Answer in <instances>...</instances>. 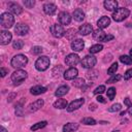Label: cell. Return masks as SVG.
<instances>
[{"instance_id":"obj_1","label":"cell","mask_w":132,"mask_h":132,"mask_svg":"<svg viewBox=\"0 0 132 132\" xmlns=\"http://www.w3.org/2000/svg\"><path fill=\"white\" fill-rule=\"evenodd\" d=\"M27 64H28V58L23 54H18L15 56H13L10 61V65L15 69H20V68L26 66Z\"/></svg>"},{"instance_id":"obj_2","label":"cell","mask_w":132,"mask_h":132,"mask_svg":"<svg viewBox=\"0 0 132 132\" xmlns=\"http://www.w3.org/2000/svg\"><path fill=\"white\" fill-rule=\"evenodd\" d=\"M130 14V10L126 7H118V9L116 11L112 12V20L114 22H123L124 20H126Z\"/></svg>"},{"instance_id":"obj_3","label":"cell","mask_w":132,"mask_h":132,"mask_svg":"<svg viewBox=\"0 0 132 132\" xmlns=\"http://www.w3.org/2000/svg\"><path fill=\"white\" fill-rule=\"evenodd\" d=\"M0 24L3 28L5 29H9L13 26L14 24V16L12 15V13L10 12H3L0 15Z\"/></svg>"},{"instance_id":"obj_4","label":"cell","mask_w":132,"mask_h":132,"mask_svg":"<svg viewBox=\"0 0 132 132\" xmlns=\"http://www.w3.org/2000/svg\"><path fill=\"white\" fill-rule=\"evenodd\" d=\"M27 76H28V73L25 70H23V69H16L11 74V81L13 82L14 86H19V85H21L27 78Z\"/></svg>"},{"instance_id":"obj_5","label":"cell","mask_w":132,"mask_h":132,"mask_svg":"<svg viewBox=\"0 0 132 132\" xmlns=\"http://www.w3.org/2000/svg\"><path fill=\"white\" fill-rule=\"evenodd\" d=\"M50 64H51L50 58L47 56H41L35 61V68H36V70H38L40 72L45 71L50 67Z\"/></svg>"},{"instance_id":"obj_6","label":"cell","mask_w":132,"mask_h":132,"mask_svg":"<svg viewBox=\"0 0 132 132\" xmlns=\"http://www.w3.org/2000/svg\"><path fill=\"white\" fill-rule=\"evenodd\" d=\"M97 63V59L95 56L93 55H88L86 56L85 58H82V60L80 61V64L84 68H88V69H91L93 68Z\"/></svg>"},{"instance_id":"obj_7","label":"cell","mask_w":132,"mask_h":132,"mask_svg":"<svg viewBox=\"0 0 132 132\" xmlns=\"http://www.w3.org/2000/svg\"><path fill=\"white\" fill-rule=\"evenodd\" d=\"M65 30H64V27L61 25V24H54L52 27H51V33L54 37L56 38H61L65 35Z\"/></svg>"},{"instance_id":"obj_8","label":"cell","mask_w":132,"mask_h":132,"mask_svg":"<svg viewBox=\"0 0 132 132\" xmlns=\"http://www.w3.org/2000/svg\"><path fill=\"white\" fill-rule=\"evenodd\" d=\"M84 103H85V99L84 98H77V99L73 100L72 102H70L66 109H67L68 112H72V111L80 108L84 105Z\"/></svg>"},{"instance_id":"obj_9","label":"cell","mask_w":132,"mask_h":132,"mask_svg":"<svg viewBox=\"0 0 132 132\" xmlns=\"http://www.w3.org/2000/svg\"><path fill=\"white\" fill-rule=\"evenodd\" d=\"M43 105H44L43 99H37L36 101H34V102H32V103H30V104L28 105V107H27V112H29V113L35 112V111L39 110Z\"/></svg>"},{"instance_id":"obj_10","label":"cell","mask_w":132,"mask_h":132,"mask_svg":"<svg viewBox=\"0 0 132 132\" xmlns=\"http://www.w3.org/2000/svg\"><path fill=\"white\" fill-rule=\"evenodd\" d=\"M79 62H80V60H79L78 55H77V54H74V53L67 55L66 58H65V63H66V65H68V66H70V67H74V66H75L76 64H78Z\"/></svg>"},{"instance_id":"obj_11","label":"cell","mask_w":132,"mask_h":132,"mask_svg":"<svg viewBox=\"0 0 132 132\" xmlns=\"http://www.w3.org/2000/svg\"><path fill=\"white\" fill-rule=\"evenodd\" d=\"M77 74H78V70L75 67H70V68H68L67 70L64 71L63 77L66 80H73L74 78L77 77Z\"/></svg>"},{"instance_id":"obj_12","label":"cell","mask_w":132,"mask_h":132,"mask_svg":"<svg viewBox=\"0 0 132 132\" xmlns=\"http://www.w3.org/2000/svg\"><path fill=\"white\" fill-rule=\"evenodd\" d=\"M71 14L67 11H61L58 15V20L60 22V24L63 26V25H69L71 23Z\"/></svg>"},{"instance_id":"obj_13","label":"cell","mask_w":132,"mask_h":132,"mask_svg":"<svg viewBox=\"0 0 132 132\" xmlns=\"http://www.w3.org/2000/svg\"><path fill=\"white\" fill-rule=\"evenodd\" d=\"M12 39V34L7 31V30H3L0 32V43L2 45H6L8 44Z\"/></svg>"},{"instance_id":"obj_14","label":"cell","mask_w":132,"mask_h":132,"mask_svg":"<svg viewBox=\"0 0 132 132\" xmlns=\"http://www.w3.org/2000/svg\"><path fill=\"white\" fill-rule=\"evenodd\" d=\"M14 32L20 35V36H25L28 34L29 32V27L26 25V24H22V23H19L14 26Z\"/></svg>"},{"instance_id":"obj_15","label":"cell","mask_w":132,"mask_h":132,"mask_svg":"<svg viewBox=\"0 0 132 132\" xmlns=\"http://www.w3.org/2000/svg\"><path fill=\"white\" fill-rule=\"evenodd\" d=\"M93 32V27L92 25H90L89 23H86V24H82L78 30H77V33L79 35H82V36H86V35H89L90 33Z\"/></svg>"},{"instance_id":"obj_16","label":"cell","mask_w":132,"mask_h":132,"mask_svg":"<svg viewBox=\"0 0 132 132\" xmlns=\"http://www.w3.org/2000/svg\"><path fill=\"white\" fill-rule=\"evenodd\" d=\"M85 47V41L80 38H76L71 42V48L74 52H80Z\"/></svg>"},{"instance_id":"obj_17","label":"cell","mask_w":132,"mask_h":132,"mask_svg":"<svg viewBox=\"0 0 132 132\" xmlns=\"http://www.w3.org/2000/svg\"><path fill=\"white\" fill-rule=\"evenodd\" d=\"M42 8H43L44 13H46L47 15H53V14H55V12H56V10H57V6H56V4L51 3V2L44 3Z\"/></svg>"},{"instance_id":"obj_18","label":"cell","mask_w":132,"mask_h":132,"mask_svg":"<svg viewBox=\"0 0 132 132\" xmlns=\"http://www.w3.org/2000/svg\"><path fill=\"white\" fill-rule=\"evenodd\" d=\"M8 8L13 14H16V15H19L23 12L22 6L20 4H18L16 2H8Z\"/></svg>"},{"instance_id":"obj_19","label":"cell","mask_w":132,"mask_h":132,"mask_svg":"<svg viewBox=\"0 0 132 132\" xmlns=\"http://www.w3.org/2000/svg\"><path fill=\"white\" fill-rule=\"evenodd\" d=\"M109 25H110V19L107 15H103L97 21V26L99 29H105Z\"/></svg>"},{"instance_id":"obj_20","label":"cell","mask_w":132,"mask_h":132,"mask_svg":"<svg viewBox=\"0 0 132 132\" xmlns=\"http://www.w3.org/2000/svg\"><path fill=\"white\" fill-rule=\"evenodd\" d=\"M103 6L106 10L109 11H116L118 9V1L114 0H106L103 2Z\"/></svg>"},{"instance_id":"obj_21","label":"cell","mask_w":132,"mask_h":132,"mask_svg":"<svg viewBox=\"0 0 132 132\" xmlns=\"http://www.w3.org/2000/svg\"><path fill=\"white\" fill-rule=\"evenodd\" d=\"M79 125L76 123H67L63 126L62 128V132H75L76 130H78Z\"/></svg>"},{"instance_id":"obj_22","label":"cell","mask_w":132,"mask_h":132,"mask_svg":"<svg viewBox=\"0 0 132 132\" xmlns=\"http://www.w3.org/2000/svg\"><path fill=\"white\" fill-rule=\"evenodd\" d=\"M105 36H106V33L102 29H99L98 28V29H96V30L93 31V38L95 40H97V41H103L104 38H105Z\"/></svg>"},{"instance_id":"obj_23","label":"cell","mask_w":132,"mask_h":132,"mask_svg":"<svg viewBox=\"0 0 132 132\" xmlns=\"http://www.w3.org/2000/svg\"><path fill=\"white\" fill-rule=\"evenodd\" d=\"M47 91V89L45 88V87H43V86H34V87H32L31 89H30V93L32 94V95H34V96H38V95H40V94H43V93H45Z\"/></svg>"},{"instance_id":"obj_24","label":"cell","mask_w":132,"mask_h":132,"mask_svg":"<svg viewBox=\"0 0 132 132\" xmlns=\"http://www.w3.org/2000/svg\"><path fill=\"white\" fill-rule=\"evenodd\" d=\"M72 18L76 22H82L84 19H85V12H84V10L80 9V8H76L73 11V13H72Z\"/></svg>"},{"instance_id":"obj_25","label":"cell","mask_w":132,"mask_h":132,"mask_svg":"<svg viewBox=\"0 0 132 132\" xmlns=\"http://www.w3.org/2000/svg\"><path fill=\"white\" fill-rule=\"evenodd\" d=\"M68 91H69V86H67V85L60 86V87L56 90L55 96H56V97H62V96L66 95V94L68 93Z\"/></svg>"},{"instance_id":"obj_26","label":"cell","mask_w":132,"mask_h":132,"mask_svg":"<svg viewBox=\"0 0 132 132\" xmlns=\"http://www.w3.org/2000/svg\"><path fill=\"white\" fill-rule=\"evenodd\" d=\"M53 106L55 108H58V109H64V108H67L68 102H67L66 99H62L61 98V99H58L57 101H55L54 104H53Z\"/></svg>"},{"instance_id":"obj_27","label":"cell","mask_w":132,"mask_h":132,"mask_svg":"<svg viewBox=\"0 0 132 132\" xmlns=\"http://www.w3.org/2000/svg\"><path fill=\"white\" fill-rule=\"evenodd\" d=\"M76 34H78V33H77L76 29H74V28H70V29L66 30V32H65V36L68 40H74Z\"/></svg>"},{"instance_id":"obj_28","label":"cell","mask_w":132,"mask_h":132,"mask_svg":"<svg viewBox=\"0 0 132 132\" xmlns=\"http://www.w3.org/2000/svg\"><path fill=\"white\" fill-rule=\"evenodd\" d=\"M72 85L75 88H81L82 89L86 86V81H85V79L82 77H76V78H74L72 80Z\"/></svg>"},{"instance_id":"obj_29","label":"cell","mask_w":132,"mask_h":132,"mask_svg":"<svg viewBox=\"0 0 132 132\" xmlns=\"http://www.w3.org/2000/svg\"><path fill=\"white\" fill-rule=\"evenodd\" d=\"M46 125H47V122H46V121H41V122H38V123L34 124L33 126H31L30 129H31V131H37V130H39V129L44 128Z\"/></svg>"},{"instance_id":"obj_30","label":"cell","mask_w":132,"mask_h":132,"mask_svg":"<svg viewBox=\"0 0 132 132\" xmlns=\"http://www.w3.org/2000/svg\"><path fill=\"white\" fill-rule=\"evenodd\" d=\"M103 50V45L101 43H96V44H93L91 47H90V53L93 55V54H97L99 52H101Z\"/></svg>"},{"instance_id":"obj_31","label":"cell","mask_w":132,"mask_h":132,"mask_svg":"<svg viewBox=\"0 0 132 132\" xmlns=\"http://www.w3.org/2000/svg\"><path fill=\"white\" fill-rule=\"evenodd\" d=\"M80 123L84 124V125H88V126H94L97 124L96 120H94L93 118H90V117H87V118H84L80 120Z\"/></svg>"},{"instance_id":"obj_32","label":"cell","mask_w":132,"mask_h":132,"mask_svg":"<svg viewBox=\"0 0 132 132\" xmlns=\"http://www.w3.org/2000/svg\"><path fill=\"white\" fill-rule=\"evenodd\" d=\"M15 114L18 117H23L24 116V108H23V101L22 102H19L16 103L15 105V110H14Z\"/></svg>"},{"instance_id":"obj_33","label":"cell","mask_w":132,"mask_h":132,"mask_svg":"<svg viewBox=\"0 0 132 132\" xmlns=\"http://www.w3.org/2000/svg\"><path fill=\"white\" fill-rule=\"evenodd\" d=\"M120 61L123 63V64H126V65H132V58L128 55H122L120 57Z\"/></svg>"},{"instance_id":"obj_34","label":"cell","mask_w":132,"mask_h":132,"mask_svg":"<svg viewBox=\"0 0 132 132\" xmlns=\"http://www.w3.org/2000/svg\"><path fill=\"white\" fill-rule=\"evenodd\" d=\"M122 77H123V76H122L121 74H114V75H111V77L108 78V79L106 80V84H113V82H117V81L121 80Z\"/></svg>"},{"instance_id":"obj_35","label":"cell","mask_w":132,"mask_h":132,"mask_svg":"<svg viewBox=\"0 0 132 132\" xmlns=\"http://www.w3.org/2000/svg\"><path fill=\"white\" fill-rule=\"evenodd\" d=\"M23 46H24V41L21 39H16L12 42V47L14 50H22Z\"/></svg>"},{"instance_id":"obj_36","label":"cell","mask_w":132,"mask_h":132,"mask_svg":"<svg viewBox=\"0 0 132 132\" xmlns=\"http://www.w3.org/2000/svg\"><path fill=\"white\" fill-rule=\"evenodd\" d=\"M118 63L117 62H114V63H112L111 64V66L107 69V74H109V75H114L116 74V71L118 70Z\"/></svg>"},{"instance_id":"obj_37","label":"cell","mask_w":132,"mask_h":132,"mask_svg":"<svg viewBox=\"0 0 132 132\" xmlns=\"http://www.w3.org/2000/svg\"><path fill=\"white\" fill-rule=\"evenodd\" d=\"M122 109V104L120 103H114L112 104L109 108H108V111L109 112H117V111H120Z\"/></svg>"},{"instance_id":"obj_38","label":"cell","mask_w":132,"mask_h":132,"mask_svg":"<svg viewBox=\"0 0 132 132\" xmlns=\"http://www.w3.org/2000/svg\"><path fill=\"white\" fill-rule=\"evenodd\" d=\"M116 88L114 87H110L108 90H107V97L109 100H113L114 96H116Z\"/></svg>"},{"instance_id":"obj_39","label":"cell","mask_w":132,"mask_h":132,"mask_svg":"<svg viewBox=\"0 0 132 132\" xmlns=\"http://www.w3.org/2000/svg\"><path fill=\"white\" fill-rule=\"evenodd\" d=\"M42 51H43V48L41 46H39V45H35V46H33L31 48V53L33 55H40L42 53Z\"/></svg>"},{"instance_id":"obj_40","label":"cell","mask_w":132,"mask_h":132,"mask_svg":"<svg viewBox=\"0 0 132 132\" xmlns=\"http://www.w3.org/2000/svg\"><path fill=\"white\" fill-rule=\"evenodd\" d=\"M105 91H106V90H105V86L101 85V86L97 87V88L94 90V94H95V95H101V94H103Z\"/></svg>"},{"instance_id":"obj_41","label":"cell","mask_w":132,"mask_h":132,"mask_svg":"<svg viewBox=\"0 0 132 132\" xmlns=\"http://www.w3.org/2000/svg\"><path fill=\"white\" fill-rule=\"evenodd\" d=\"M23 4L27 7V8H32L35 5V1L34 0H24Z\"/></svg>"},{"instance_id":"obj_42","label":"cell","mask_w":132,"mask_h":132,"mask_svg":"<svg viewBox=\"0 0 132 132\" xmlns=\"http://www.w3.org/2000/svg\"><path fill=\"white\" fill-rule=\"evenodd\" d=\"M124 79L125 80H128V79H130L131 77H132V68H130V69H128V70H126V72L124 73Z\"/></svg>"},{"instance_id":"obj_43","label":"cell","mask_w":132,"mask_h":132,"mask_svg":"<svg viewBox=\"0 0 132 132\" xmlns=\"http://www.w3.org/2000/svg\"><path fill=\"white\" fill-rule=\"evenodd\" d=\"M124 104L126 105V106H131L132 105V102H131V99L129 98V97H126L125 99H124Z\"/></svg>"},{"instance_id":"obj_44","label":"cell","mask_w":132,"mask_h":132,"mask_svg":"<svg viewBox=\"0 0 132 132\" xmlns=\"http://www.w3.org/2000/svg\"><path fill=\"white\" fill-rule=\"evenodd\" d=\"M114 37H113V35H111V34H106V36H105V38H104V40H103V42H107V41H110V40H112Z\"/></svg>"},{"instance_id":"obj_45","label":"cell","mask_w":132,"mask_h":132,"mask_svg":"<svg viewBox=\"0 0 132 132\" xmlns=\"http://www.w3.org/2000/svg\"><path fill=\"white\" fill-rule=\"evenodd\" d=\"M0 70H1V76H2V77H4V76L8 73V69H6V68H4V67H1Z\"/></svg>"},{"instance_id":"obj_46","label":"cell","mask_w":132,"mask_h":132,"mask_svg":"<svg viewBox=\"0 0 132 132\" xmlns=\"http://www.w3.org/2000/svg\"><path fill=\"white\" fill-rule=\"evenodd\" d=\"M16 96V93H10L9 95H8V99H7V102H11L13 99H14V97Z\"/></svg>"},{"instance_id":"obj_47","label":"cell","mask_w":132,"mask_h":132,"mask_svg":"<svg viewBox=\"0 0 132 132\" xmlns=\"http://www.w3.org/2000/svg\"><path fill=\"white\" fill-rule=\"evenodd\" d=\"M96 99H97V101H98V102H101V103H105V102H106V100H105L101 95H98Z\"/></svg>"},{"instance_id":"obj_48","label":"cell","mask_w":132,"mask_h":132,"mask_svg":"<svg viewBox=\"0 0 132 132\" xmlns=\"http://www.w3.org/2000/svg\"><path fill=\"white\" fill-rule=\"evenodd\" d=\"M89 109H90V110H95V109H96V105H95V104H90Z\"/></svg>"},{"instance_id":"obj_49","label":"cell","mask_w":132,"mask_h":132,"mask_svg":"<svg viewBox=\"0 0 132 132\" xmlns=\"http://www.w3.org/2000/svg\"><path fill=\"white\" fill-rule=\"evenodd\" d=\"M127 111H128V113H129L130 116H132V105L128 107V110H127Z\"/></svg>"},{"instance_id":"obj_50","label":"cell","mask_w":132,"mask_h":132,"mask_svg":"<svg viewBox=\"0 0 132 132\" xmlns=\"http://www.w3.org/2000/svg\"><path fill=\"white\" fill-rule=\"evenodd\" d=\"M126 112H127V111H125V110H124V111H122V112L120 113V116H121V117H124V116L126 114Z\"/></svg>"},{"instance_id":"obj_51","label":"cell","mask_w":132,"mask_h":132,"mask_svg":"<svg viewBox=\"0 0 132 132\" xmlns=\"http://www.w3.org/2000/svg\"><path fill=\"white\" fill-rule=\"evenodd\" d=\"M1 132H7V130L2 126V127H1Z\"/></svg>"},{"instance_id":"obj_52","label":"cell","mask_w":132,"mask_h":132,"mask_svg":"<svg viewBox=\"0 0 132 132\" xmlns=\"http://www.w3.org/2000/svg\"><path fill=\"white\" fill-rule=\"evenodd\" d=\"M130 57H131V58H132V48H131V50H130Z\"/></svg>"},{"instance_id":"obj_53","label":"cell","mask_w":132,"mask_h":132,"mask_svg":"<svg viewBox=\"0 0 132 132\" xmlns=\"http://www.w3.org/2000/svg\"><path fill=\"white\" fill-rule=\"evenodd\" d=\"M111 132H120V131H119V130H112Z\"/></svg>"}]
</instances>
